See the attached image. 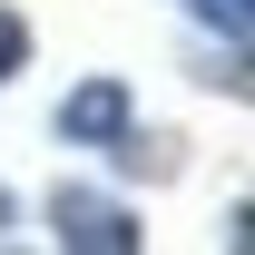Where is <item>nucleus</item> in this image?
<instances>
[{
  "label": "nucleus",
  "mask_w": 255,
  "mask_h": 255,
  "mask_svg": "<svg viewBox=\"0 0 255 255\" xmlns=\"http://www.w3.org/2000/svg\"><path fill=\"white\" fill-rule=\"evenodd\" d=\"M128 118H137V98H128L118 79H89V89H69V98H59V137H69V147H89V137H118Z\"/></svg>",
  "instance_id": "obj_2"
},
{
  "label": "nucleus",
  "mask_w": 255,
  "mask_h": 255,
  "mask_svg": "<svg viewBox=\"0 0 255 255\" xmlns=\"http://www.w3.org/2000/svg\"><path fill=\"white\" fill-rule=\"evenodd\" d=\"M196 20H216V30H236V39H255V0H187Z\"/></svg>",
  "instance_id": "obj_4"
},
{
  "label": "nucleus",
  "mask_w": 255,
  "mask_h": 255,
  "mask_svg": "<svg viewBox=\"0 0 255 255\" xmlns=\"http://www.w3.org/2000/svg\"><path fill=\"white\" fill-rule=\"evenodd\" d=\"M20 69H30V20H20V10H0V89H10Z\"/></svg>",
  "instance_id": "obj_3"
},
{
  "label": "nucleus",
  "mask_w": 255,
  "mask_h": 255,
  "mask_svg": "<svg viewBox=\"0 0 255 255\" xmlns=\"http://www.w3.org/2000/svg\"><path fill=\"white\" fill-rule=\"evenodd\" d=\"M236 246H255V206H236Z\"/></svg>",
  "instance_id": "obj_5"
},
{
  "label": "nucleus",
  "mask_w": 255,
  "mask_h": 255,
  "mask_svg": "<svg viewBox=\"0 0 255 255\" xmlns=\"http://www.w3.org/2000/svg\"><path fill=\"white\" fill-rule=\"evenodd\" d=\"M49 226H59V246H79V255H137V206H128V196L59 187L49 196Z\"/></svg>",
  "instance_id": "obj_1"
}]
</instances>
